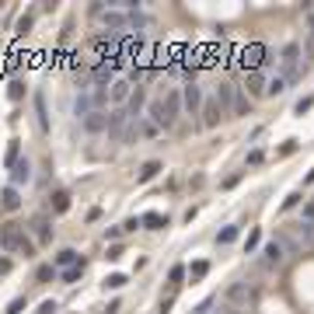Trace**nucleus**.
<instances>
[{
	"mask_svg": "<svg viewBox=\"0 0 314 314\" xmlns=\"http://www.w3.org/2000/svg\"><path fill=\"white\" fill-rule=\"evenodd\" d=\"M300 53H304L300 42H286L279 53V77L286 84H297V77H300Z\"/></svg>",
	"mask_w": 314,
	"mask_h": 314,
	"instance_id": "1",
	"label": "nucleus"
},
{
	"mask_svg": "<svg viewBox=\"0 0 314 314\" xmlns=\"http://www.w3.org/2000/svg\"><path fill=\"white\" fill-rule=\"evenodd\" d=\"M0 244L7 252H21V255H35V244L28 241V234L21 231L18 223H4L0 227Z\"/></svg>",
	"mask_w": 314,
	"mask_h": 314,
	"instance_id": "2",
	"label": "nucleus"
},
{
	"mask_svg": "<svg viewBox=\"0 0 314 314\" xmlns=\"http://www.w3.org/2000/svg\"><path fill=\"white\" fill-rule=\"evenodd\" d=\"M223 300H227L231 307H248V304L258 300V294L248 286V283H231V286L223 290Z\"/></svg>",
	"mask_w": 314,
	"mask_h": 314,
	"instance_id": "3",
	"label": "nucleus"
},
{
	"mask_svg": "<svg viewBox=\"0 0 314 314\" xmlns=\"http://www.w3.org/2000/svg\"><path fill=\"white\" fill-rule=\"evenodd\" d=\"M182 105H185V112H192V116L203 108V91H199L196 80H189V84L182 87Z\"/></svg>",
	"mask_w": 314,
	"mask_h": 314,
	"instance_id": "4",
	"label": "nucleus"
},
{
	"mask_svg": "<svg viewBox=\"0 0 314 314\" xmlns=\"http://www.w3.org/2000/svg\"><path fill=\"white\" fill-rule=\"evenodd\" d=\"M126 126H129V112H126V108H112V112H108V137L122 140Z\"/></svg>",
	"mask_w": 314,
	"mask_h": 314,
	"instance_id": "5",
	"label": "nucleus"
},
{
	"mask_svg": "<svg viewBox=\"0 0 314 314\" xmlns=\"http://www.w3.org/2000/svg\"><path fill=\"white\" fill-rule=\"evenodd\" d=\"M91 112H98V108H95V98H91V87H80L77 101H74V116L84 122V119L91 116Z\"/></svg>",
	"mask_w": 314,
	"mask_h": 314,
	"instance_id": "6",
	"label": "nucleus"
},
{
	"mask_svg": "<svg viewBox=\"0 0 314 314\" xmlns=\"http://www.w3.org/2000/svg\"><path fill=\"white\" fill-rule=\"evenodd\" d=\"M220 119H223L220 101H216V98H206V101H203V126H206V129H213V126H220Z\"/></svg>",
	"mask_w": 314,
	"mask_h": 314,
	"instance_id": "7",
	"label": "nucleus"
},
{
	"mask_svg": "<svg viewBox=\"0 0 314 314\" xmlns=\"http://www.w3.org/2000/svg\"><path fill=\"white\" fill-rule=\"evenodd\" d=\"M147 112H150V122H154L157 129H171V126H175L171 116H168V108H164V101H150Z\"/></svg>",
	"mask_w": 314,
	"mask_h": 314,
	"instance_id": "8",
	"label": "nucleus"
},
{
	"mask_svg": "<svg viewBox=\"0 0 314 314\" xmlns=\"http://www.w3.org/2000/svg\"><path fill=\"white\" fill-rule=\"evenodd\" d=\"M234 95H237V87H234V84H220V87H216V95H213V98L220 101L223 116H234Z\"/></svg>",
	"mask_w": 314,
	"mask_h": 314,
	"instance_id": "9",
	"label": "nucleus"
},
{
	"mask_svg": "<svg viewBox=\"0 0 314 314\" xmlns=\"http://www.w3.org/2000/svg\"><path fill=\"white\" fill-rule=\"evenodd\" d=\"M91 87H112L116 84V77H112V70L105 66V63H95L91 66V80H87Z\"/></svg>",
	"mask_w": 314,
	"mask_h": 314,
	"instance_id": "10",
	"label": "nucleus"
},
{
	"mask_svg": "<svg viewBox=\"0 0 314 314\" xmlns=\"http://www.w3.org/2000/svg\"><path fill=\"white\" fill-rule=\"evenodd\" d=\"M262 63H265V46H262V42H252V46L244 49V66H252V74H255Z\"/></svg>",
	"mask_w": 314,
	"mask_h": 314,
	"instance_id": "11",
	"label": "nucleus"
},
{
	"mask_svg": "<svg viewBox=\"0 0 314 314\" xmlns=\"http://www.w3.org/2000/svg\"><path fill=\"white\" fill-rule=\"evenodd\" d=\"M126 21H129V14L119 11V7H108V11L101 14V25H105V28H116V35H119V28H126Z\"/></svg>",
	"mask_w": 314,
	"mask_h": 314,
	"instance_id": "12",
	"label": "nucleus"
},
{
	"mask_svg": "<svg viewBox=\"0 0 314 314\" xmlns=\"http://www.w3.org/2000/svg\"><path fill=\"white\" fill-rule=\"evenodd\" d=\"M108 98L116 101V105H126V101L133 98V84H129V80H116V84L108 87Z\"/></svg>",
	"mask_w": 314,
	"mask_h": 314,
	"instance_id": "13",
	"label": "nucleus"
},
{
	"mask_svg": "<svg viewBox=\"0 0 314 314\" xmlns=\"http://www.w3.org/2000/svg\"><path fill=\"white\" fill-rule=\"evenodd\" d=\"M276 241L283 244V252H286V255H300V248H304V244L297 241L294 231H279V234H276Z\"/></svg>",
	"mask_w": 314,
	"mask_h": 314,
	"instance_id": "14",
	"label": "nucleus"
},
{
	"mask_svg": "<svg viewBox=\"0 0 314 314\" xmlns=\"http://www.w3.org/2000/svg\"><path fill=\"white\" fill-rule=\"evenodd\" d=\"M84 129H87V133H101V129H108V112H91V116L84 119Z\"/></svg>",
	"mask_w": 314,
	"mask_h": 314,
	"instance_id": "15",
	"label": "nucleus"
},
{
	"mask_svg": "<svg viewBox=\"0 0 314 314\" xmlns=\"http://www.w3.org/2000/svg\"><path fill=\"white\" fill-rule=\"evenodd\" d=\"M262 255H265V265H279V262L286 258V252H283V244H279V241L273 237V241L262 248Z\"/></svg>",
	"mask_w": 314,
	"mask_h": 314,
	"instance_id": "16",
	"label": "nucleus"
},
{
	"mask_svg": "<svg viewBox=\"0 0 314 314\" xmlns=\"http://www.w3.org/2000/svg\"><path fill=\"white\" fill-rule=\"evenodd\" d=\"M294 234H297V241L304 244V248H314V223H307V220H300L294 227Z\"/></svg>",
	"mask_w": 314,
	"mask_h": 314,
	"instance_id": "17",
	"label": "nucleus"
},
{
	"mask_svg": "<svg viewBox=\"0 0 314 314\" xmlns=\"http://www.w3.org/2000/svg\"><path fill=\"white\" fill-rule=\"evenodd\" d=\"M164 108H168L171 122H178V112L185 108V105H182V91H168V95H164Z\"/></svg>",
	"mask_w": 314,
	"mask_h": 314,
	"instance_id": "18",
	"label": "nucleus"
},
{
	"mask_svg": "<svg viewBox=\"0 0 314 314\" xmlns=\"http://www.w3.org/2000/svg\"><path fill=\"white\" fill-rule=\"evenodd\" d=\"M143 101H147V95H143V87H133V98L126 101V108H129V119H140V108H143Z\"/></svg>",
	"mask_w": 314,
	"mask_h": 314,
	"instance_id": "19",
	"label": "nucleus"
},
{
	"mask_svg": "<svg viewBox=\"0 0 314 314\" xmlns=\"http://www.w3.org/2000/svg\"><path fill=\"white\" fill-rule=\"evenodd\" d=\"M0 206H4V210H18V206H21L18 189H14V185H7V189L0 192Z\"/></svg>",
	"mask_w": 314,
	"mask_h": 314,
	"instance_id": "20",
	"label": "nucleus"
},
{
	"mask_svg": "<svg viewBox=\"0 0 314 314\" xmlns=\"http://www.w3.org/2000/svg\"><path fill=\"white\" fill-rule=\"evenodd\" d=\"M265 87H269V84H265V80H262V74H248V95H252V98H258V95H265Z\"/></svg>",
	"mask_w": 314,
	"mask_h": 314,
	"instance_id": "21",
	"label": "nucleus"
},
{
	"mask_svg": "<svg viewBox=\"0 0 314 314\" xmlns=\"http://www.w3.org/2000/svg\"><path fill=\"white\" fill-rule=\"evenodd\" d=\"M32 227H35V237H39L42 244H49V241H53V227H49V220H46V216H39Z\"/></svg>",
	"mask_w": 314,
	"mask_h": 314,
	"instance_id": "22",
	"label": "nucleus"
},
{
	"mask_svg": "<svg viewBox=\"0 0 314 314\" xmlns=\"http://www.w3.org/2000/svg\"><path fill=\"white\" fill-rule=\"evenodd\" d=\"M248 112H252V98L237 87V95H234V116H248Z\"/></svg>",
	"mask_w": 314,
	"mask_h": 314,
	"instance_id": "23",
	"label": "nucleus"
},
{
	"mask_svg": "<svg viewBox=\"0 0 314 314\" xmlns=\"http://www.w3.org/2000/svg\"><path fill=\"white\" fill-rule=\"evenodd\" d=\"M28 175H32L28 161H18V164L11 168V182H14V185H21V182H28Z\"/></svg>",
	"mask_w": 314,
	"mask_h": 314,
	"instance_id": "24",
	"label": "nucleus"
},
{
	"mask_svg": "<svg viewBox=\"0 0 314 314\" xmlns=\"http://www.w3.org/2000/svg\"><path fill=\"white\" fill-rule=\"evenodd\" d=\"M56 265H66V269H74V265H80L77 252H74V248H63V252L56 255Z\"/></svg>",
	"mask_w": 314,
	"mask_h": 314,
	"instance_id": "25",
	"label": "nucleus"
},
{
	"mask_svg": "<svg viewBox=\"0 0 314 314\" xmlns=\"http://www.w3.org/2000/svg\"><path fill=\"white\" fill-rule=\"evenodd\" d=\"M35 116H39V129L46 133L49 129V116H46V98L42 95H35Z\"/></svg>",
	"mask_w": 314,
	"mask_h": 314,
	"instance_id": "26",
	"label": "nucleus"
},
{
	"mask_svg": "<svg viewBox=\"0 0 314 314\" xmlns=\"http://www.w3.org/2000/svg\"><path fill=\"white\" fill-rule=\"evenodd\" d=\"M126 28H150V18H147L143 11H129V21H126Z\"/></svg>",
	"mask_w": 314,
	"mask_h": 314,
	"instance_id": "27",
	"label": "nucleus"
},
{
	"mask_svg": "<svg viewBox=\"0 0 314 314\" xmlns=\"http://www.w3.org/2000/svg\"><path fill=\"white\" fill-rule=\"evenodd\" d=\"M161 171V161H147L143 168H140V175H137V182H150V178Z\"/></svg>",
	"mask_w": 314,
	"mask_h": 314,
	"instance_id": "28",
	"label": "nucleus"
},
{
	"mask_svg": "<svg viewBox=\"0 0 314 314\" xmlns=\"http://www.w3.org/2000/svg\"><path fill=\"white\" fill-rule=\"evenodd\" d=\"M66 210H70V192L59 189L56 196H53V213H66Z\"/></svg>",
	"mask_w": 314,
	"mask_h": 314,
	"instance_id": "29",
	"label": "nucleus"
},
{
	"mask_svg": "<svg viewBox=\"0 0 314 314\" xmlns=\"http://www.w3.org/2000/svg\"><path fill=\"white\" fill-rule=\"evenodd\" d=\"M304 56L314 63V14L307 18V42H304Z\"/></svg>",
	"mask_w": 314,
	"mask_h": 314,
	"instance_id": "30",
	"label": "nucleus"
},
{
	"mask_svg": "<svg viewBox=\"0 0 314 314\" xmlns=\"http://www.w3.org/2000/svg\"><path fill=\"white\" fill-rule=\"evenodd\" d=\"M143 223H147V231H161V227H168V216H161V213H147V216H143Z\"/></svg>",
	"mask_w": 314,
	"mask_h": 314,
	"instance_id": "31",
	"label": "nucleus"
},
{
	"mask_svg": "<svg viewBox=\"0 0 314 314\" xmlns=\"http://www.w3.org/2000/svg\"><path fill=\"white\" fill-rule=\"evenodd\" d=\"M91 98H95V108L105 112V105H108V87H91Z\"/></svg>",
	"mask_w": 314,
	"mask_h": 314,
	"instance_id": "32",
	"label": "nucleus"
},
{
	"mask_svg": "<svg viewBox=\"0 0 314 314\" xmlns=\"http://www.w3.org/2000/svg\"><path fill=\"white\" fill-rule=\"evenodd\" d=\"M206 273H210V262H192V265H189V276H192V283H199V279H203Z\"/></svg>",
	"mask_w": 314,
	"mask_h": 314,
	"instance_id": "33",
	"label": "nucleus"
},
{
	"mask_svg": "<svg viewBox=\"0 0 314 314\" xmlns=\"http://www.w3.org/2000/svg\"><path fill=\"white\" fill-rule=\"evenodd\" d=\"M286 87H290V84H286V80H283V77H279V74H276V77L269 80V87H265V95H283Z\"/></svg>",
	"mask_w": 314,
	"mask_h": 314,
	"instance_id": "34",
	"label": "nucleus"
},
{
	"mask_svg": "<svg viewBox=\"0 0 314 314\" xmlns=\"http://www.w3.org/2000/svg\"><path fill=\"white\" fill-rule=\"evenodd\" d=\"M140 137V119H129V126H126V133H122V143H133Z\"/></svg>",
	"mask_w": 314,
	"mask_h": 314,
	"instance_id": "35",
	"label": "nucleus"
},
{
	"mask_svg": "<svg viewBox=\"0 0 314 314\" xmlns=\"http://www.w3.org/2000/svg\"><path fill=\"white\" fill-rule=\"evenodd\" d=\"M119 286H126V276L122 273H112L108 279H105V290H119Z\"/></svg>",
	"mask_w": 314,
	"mask_h": 314,
	"instance_id": "36",
	"label": "nucleus"
},
{
	"mask_svg": "<svg viewBox=\"0 0 314 314\" xmlns=\"http://www.w3.org/2000/svg\"><path fill=\"white\" fill-rule=\"evenodd\" d=\"M53 276H56V265H39V273H35V279H39V283H49Z\"/></svg>",
	"mask_w": 314,
	"mask_h": 314,
	"instance_id": "37",
	"label": "nucleus"
},
{
	"mask_svg": "<svg viewBox=\"0 0 314 314\" xmlns=\"http://www.w3.org/2000/svg\"><path fill=\"white\" fill-rule=\"evenodd\" d=\"M234 237H237V227H223V231L216 234V241H220V244H231Z\"/></svg>",
	"mask_w": 314,
	"mask_h": 314,
	"instance_id": "38",
	"label": "nucleus"
},
{
	"mask_svg": "<svg viewBox=\"0 0 314 314\" xmlns=\"http://www.w3.org/2000/svg\"><path fill=\"white\" fill-rule=\"evenodd\" d=\"M80 273H84V262H80V265H74V269H63V279H66V283H77Z\"/></svg>",
	"mask_w": 314,
	"mask_h": 314,
	"instance_id": "39",
	"label": "nucleus"
},
{
	"mask_svg": "<svg viewBox=\"0 0 314 314\" xmlns=\"http://www.w3.org/2000/svg\"><path fill=\"white\" fill-rule=\"evenodd\" d=\"M25 311V297H18V300H11V304H7V311L4 314H21Z\"/></svg>",
	"mask_w": 314,
	"mask_h": 314,
	"instance_id": "40",
	"label": "nucleus"
},
{
	"mask_svg": "<svg viewBox=\"0 0 314 314\" xmlns=\"http://www.w3.org/2000/svg\"><path fill=\"white\" fill-rule=\"evenodd\" d=\"M311 105H314V98H300L294 112H297V116H304V112H311Z\"/></svg>",
	"mask_w": 314,
	"mask_h": 314,
	"instance_id": "41",
	"label": "nucleus"
},
{
	"mask_svg": "<svg viewBox=\"0 0 314 314\" xmlns=\"http://www.w3.org/2000/svg\"><path fill=\"white\" fill-rule=\"evenodd\" d=\"M112 46H116V39H95V49H98V53H108Z\"/></svg>",
	"mask_w": 314,
	"mask_h": 314,
	"instance_id": "42",
	"label": "nucleus"
},
{
	"mask_svg": "<svg viewBox=\"0 0 314 314\" xmlns=\"http://www.w3.org/2000/svg\"><path fill=\"white\" fill-rule=\"evenodd\" d=\"M168 279H171V283H182V279H185V265H175V269L168 273Z\"/></svg>",
	"mask_w": 314,
	"mask_h": 314,
	"instance_id": "43",
	"label": "nucleus"
},
{
	"mask_svg": "<svg viewBox=\"0 0 314 314\" xmlns=\"http://www.w3.org/2000/svg\"><path fill=\"white\" fill-rule=\"evenodd\" d=\"M140 133H147V137H157V133H161V129H157L154 122H140Z\"/></svg>",
	"mask_w": 314,
	"mask_h": 314,
	"instance_id": "44",
	"label": "nucleus"
},
{
	"mask_svg": "<svg viewBox=\"0 0 314 314\" xmlns=\"http://www.w3.org/2000/svg\"><path fill=\"white\" fill-rule=\"evenodd\" d=\"M294 150H297V140H286V143L279 147V154H283V157H286V154H294Z\"/></svg>",
	"mask_w": 314,
	"mask_h": 314,
	"instance_id": "45",
	"label": "nucleus"
},
{
	"mask_svg": "<svg viewBox=\"0 0 314 314\" xmlns=\"http://www.w3.org/2000/svg\"><path fill=\"white\" fill-rule=\"evenodd\" d=\"M28 28H32V14H25V18L18 21V32H21V35H25V32H28Z\"/></svg>",
	"mask_w": 314,
	"mask_h": 314,
	"instance_id": "46",
	"label": "nucleus"
},
{
	"mask_svg": "<svg viewBox=\"0 0 314 314\" xmlns=\"http://www.w3.org/2000/svg\"><path fill=\"white\" fill-rule=\"evenodd\" d=\"M39 314H56V300H46V304L39 307Z\"/></svg>",
	"mask_w": 314,
	"mask_h": 314,
	"instance_id": "47",
	"label": "nucleus"
},
{
	"mask_svg": "<svg viewBox=\"0 0 314 314\" xmlns=\"http://www.w3.org/2000/svg\"><path fill=\"white\" fill-rule=\"evenodd\" d=\"M304 220L314 223V203H304Z\"/></svg>",
	"mask_w": 314,
	"mask_h": 314,
	"instance_id": "48",
	"label": "nucleus"
},
{
	"mask_svg": "<svg viewBox=\"0 0 314 314\" xmlns=\"http://www.w3.org/2000/svg\"><path fill=\"white\" fill-rule=\"evenodd\" d=\"M297 203H300V192H294V196H290V199H286V203H283V210H294V206H297Z\"/></svg>",
	"mask_w": 314,
	"mask_h": 314,
	"instance_id": "49",
	"label": "nucleus"
},
{
	"mask_svg": "<svg viewBox=\"0 0 314 314\" xmlns=\"http://www.w3.org/2000/svg\"><path fill=\"white\" fill-rule=\"evenodd\" d=\"M210 307H213V300H203V304H199L192 314H210Z\"/></svg>",
	"mask_w": 314,
	"mask_h": 314,
	"instance_id": "50",
	"label": "nucleus"
},
{
	"mask_svg": "<svg viewBox=\"0 0 314 314\" xmlns=\"http://www.w3.org/2000/svg\"><path fill=\"white\" fill-rule=\"evenodd\" d=\"M140 223H143V220H137V216H133V220H126V223H122V231H137Z\"/></svg>",
	"mask_w": 314,
	"mask_h": 314,
	"instance_id": "51",
	"label": "nucleus"
},
{
	"mask_svg": "<svg viewBox=\"0 0 314 314\" xmlns=\"http://www.w3.org/2000/svg\"><path fill=\"white\" fill-rule=\"evenodd\" d=\"M21 87H25L21 80H14V84H11V98H21Z\"/></svg>",
	"mask_w": 314,
	"mask_h": 314,
	"instance_id": "52",
	"label": "nucleus"
},
{
	"mask_svg": "<svg viewBox=\"0 0 314 314\" xmlns=\"http://www.w3.org/2000/svg\"><path fill=\"white\" fill-rule=\"evenodd\" d=\"M11 273V262H7V258H0V276H7Z\"/></svg>",
	"mask_w": 314,
	"mask_h": 314,
	"instance_id": "53",
	"label": "nucleus"
},
{
	"mask_svg": "<svg viewBox=\"0 0 314 314\" xmlns=\"http://www.w3.org/2000/svg\"><path fill=\"white\" fill-rule=\"evenodd\" d=\"M216 314H237V307H223V311H216Z\"/></svg>",
	"mask_w": 314,
	"mask_h": 314,
	"instance_id": "54",
	"label": "nucleus"
}]
</instances>
